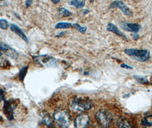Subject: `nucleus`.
I'll return each mask as SVG.
<instances>
[{
  "label": "nucleus",
  "instance_id": "15",
  "mask_svg": "<svg viewBox=\"0 0 152 128\" xmlns=\"http://www.w3.org/2000/svg\"><path fill=\"white\" fill-rule=\"evenodd\" d=\"M141 124L146 126H152V115H149L145 117L142 120Z\"/></svg>",
  "mask_w": 152,
  "mask_h": 128
},
{
  "label": "nucleus",
  "instance_id": "6",
  "mask_svg": "<svg viewBox=\"0 0 152 128\" xmlns=\"http://www.w3.org/2000/svg\"><path fill=\"white\" fill-rule=\"evenodd\" d=\"M17 103L14 100L5 101L4 106V112L8 119H13L14 118V110L17 106Z\"/></svg>",
  "mask_w": 152,
  "mask_h": 128
},
{
  "label": "nucleus",
  "instance_id": "31",
  "mask_svg": "<svg viewBox=\"0 0 152 128\" xmlns=\"http://www.w3.org/2000/svg\"><path fill=\"white\" fill-rule=\"evenodd\" d=\"M0 119H2V118L1 117V116H0Z\"/></svg>",
  "mask_w": 152,
  "mask_h": 128
},
{
  "label": "nucleus",
  "instance_id": "27",
  "mask_svg": "<svg viewBox=\"0 0 152 128\" xmlns=\"http://www.w3.org/2000/svg\"><path fill=\"white\" fill-rule=\"evenodd\" d=\"M32 1H27L25 2V5H27V7H29L32 4Z\"/></svg>",
  "mask_w": 152,
  "mask_h": 128
},
{
  "label": "nucleus",
  "instance_id": "28",
  "mask_svg": "<svg viewBox=\"0 0 152 128\" xmlns=\"http://www.w3.org/2000/svg\"><path fill=\"white\" fill-rule=\"evenodd\" d=\"M139 37V35L137 34V33H135L133 35V38L134 39H137Z\"/></svg>",
  "mask_w": 152,
  "mask_h": 128
},
{
  "label": "nucleus",
  "instance_id": "4",
  "mask_svg": "<svg viewBox=\"0 0 152 128\" xmlns=\"http://www.w3.org/2000/svg\"><path fill=\"white\" fill-rule=\"evenodd\" d=\"M95 117L99 123L105 127L110 126L113 121L112 113L106 109H100L95 114Z\"/></svg>",
  "mask_w": 152,
  "mask_h": 128
},
{
  "label": "nucleus",
  "instance_id": "13",
  "mask_svg": "<svg viewBox=\"0 0 152 128\" xmlns=\"http://www.w3.org/2000/svg\"><path fill=\"white\" fill-rule=\"evenodd\" d=\"M118 125L119 128H133L129 121L126 119L119 121Z\"/></svg>",
  "mask_w": 152,
  "mask_h": 128
},
{
  "label": "nucleus",
  "instance_id": "18",
  "mask_svg": "<svg viewBox=\"0 0 152 128\" xmlns=\"http://www.w3.org/2000/svg\"><path fill=\"white\" fill-rule=\"evenodd\" d=\"M59 11V14L60 15H62L63 17H69L70 16L72 15V13L70 12H69L68 9L64 8H61L58 9Z\"/></svg>",
  "mask_w": 152,
  "mask_h": 128
},
{
  "label": "nucleus",
  "instance_id": "11",
  "mask_svg": "<svg viewBox=\"0 0 152 128\" xmlns=\"http://www.w3.org/2000/svg\"><path fill=\"white\" fill-rule=\"evenodd\" d=\"M43 123L47 126L50 127L53 125V119L52 118L49 113L45 111H42L40 113Z\"/></svg>",
  "mask_w": 152,
  "mask_h": 128
},
{
  "label": "nucleus",
  "instance_id": "20",
  "mask_svg": "<svg viewBox=\"0 0 152 128\" xmlns=\"http://www.w3.org/2000/svg\"><path fill=\"white\" fill-rule=\"evenodd\" d=\"M9 27L8 22L5 19L0 20V28L3 30H7Z\"/></svg>",
  "mask_w": 152,
  "mask_h": 128
},
{
  "label": "nucleus",
  "instance_id": "1",
  "mask_svg": "<svg viewBox=\"0 0 152 128\" xmlns=\"http://www.w3.org/2000/svg\"><path fill=\"white\" fill-rule=\"evenodd\" d=\"M70 105L73 110L84 112L89 110L93 106V102L87 97H76L70 101Z\"/></svg>",
  "mask_w": 152,
  "mask_h": 128
},
{
  "label": "nucleus",
  "instance_id": "24",
  "mask_svg": "<svg viewBox=\"0 0 152 128\" xmlns=\"http://www.w3.org/2000/svg\"><path fill=\"white\" fill-rule=\"evenodd\" d=\"M4 100V92L1 89H0V101Z\"/></svg>",
  "mask_w": 152,
  "mask_h": 128
},
{
  "label": "nucleus",
  "instance_id": "26",
  "mask_svg": "<svg viewBox=\"0 0 152 128\" xmlns=\"http://www.w3.org/2000/svg\"><path fill=\"white\" fill-rule=\"evenodd\" d=\"M65 34H66V32H60V33H58L57 35H56V37H63Z\"/></svg>",
  "mask_w": 152,
  "mask_h": 128
},
{
  "label": "nucleus",
  "instance_id": "10",
  "mask_svg": "<svg viewBox=\"0 0 152 128\" xmlns=\"http://www.w3.org/2000/svg\"><path fill=\"white\" fill-rule=\"evenodd\" d=\"M10 29H11V31H12L13 32L15 33L16 34L19 35L21 37V38H22L25 42H28V39L27 35L25 34L24 32L21 29V28L20 27H19L18 26H17L16 25H15L14 24H12L11 25Z\"/></svg>",
  "mask_w": 152,
  "mask_h": 128
},
{
  "label": "nucleus",
  "instance_id": "5",
  "mask_svg": "<svg viewBox=\"0 0 152 128\" xmlns=\"http://www.w3.org/2000/svg\"><path fill=\"white\" fill-rule=\"evenodd\" d=\"M35 58L36 61L48 67H56L58 65L57 61L54 58L47 55L38 56Z\"/></svg>",
  "mask_w": 152,
  "mask_h": 128
},
{
  "label": "nucleus",
  "instance_id": "19",
  "mask_svg": "<svg viewBox=\"0 0 152 128\" xmlns=\"http://www.w3.org/2000/svg\"><path fill=\"white\" fill-rule=\"evenodd\" d=\"M73 26H74V28L77 30H78V32H80V33H85V32L87 30V28L86 27H84V26H82L77 24H73Z\"/></svg>",
  "mask_w": 152,
  "mask_h": 128
},
{
  "label": "nucleus",
  "instance_id": "12",
  "mask_svg": "<svg viewBox=\"0 0 152 128\" xmlns=\"http://www.w3.org/2000/svg\"><path fill=\"white\" fill-rule=\"evenodd\" d=\"M106 30L108 32H112V33L115 34L116 35L119 36L120 37L126 38V36L118 30V29L117 28V27L116 26H115L114 24H113L112 23H109L108 25L107 28H106Z\"/></svg>",
  "mask_w": 152,
  "mask_h": 128
},
{
  "label": "nucleus",
  "instance_id": "17",
  "mask_svg": "<svg viewBox=\"0 0 152 128\" xmlns=\"http://www.w3.org/2000/svg\"><path fill=\"white\" fill-rule=\"evenodd\" d=\"M70 5L74 6L77 8H82L85 5V1H71L69 3Z\"/></svg>",
  "mask_w": 152,
  "mask_h": 128
},
{
  "label": "nucleus",
  "instance_id": "33",
  "mask_svg": "<svg viewBox=\"0 0 152 128\" xmlns=\"http://www.w3.org/2000/svg\"><path fill=\"white\" fill-rule=\"evenodd\" d=\"M52 128H55V127H52Z\"/></svg>",
  "mask_w": 152,
  "mask_h": 128
},
{
  "label": "nucleus",
  "instance_id": "29",
  "mask_svg": "<svg viewBox=\"0 0 152 128\" xmlns=\"http://www.w3.org/2000/svg\"><path fill=\"white\" fill-rule=\"evenodd\" d=\"M54 4H57V3H58L60 2V1H58V0H57V1H52Z\"/></svg>",
  "mask_w": 152,
  "mask_h": 128
},
{
  "label": "nucleus",
  "instance_id": "7",
  "mask_svg": "<svg viewBox=\"0 0 152 128\" xmlns=\"http://www.w3.org/2000/svg\"><path fill=\"white\" fill-rule=\"evenodd\" d=\"M89 122V116L86 113L77 116L74 120L76 128H86Z\"/></svg>",
  "mask_w": 152,
  "mask_h": 128
},
{
  "label": "nucleus",
  "instance_id": "21",
  "mask_svg": "<svg viewBox=\"0 0 152 128\" xmlns=\"http://www.w3.org/2000/svg\"><path fill=\"white\" fill-rule=\"evenodd\" d=\"M10 48H11L10 46L9 45H8L7 44H6L3 42H0V50L3 52H3L5 53Z\"/></svg>",
  "mask_w": 152,
  "mask_h": 128
},
{
  "label": "nucleus",
  "instance_id": "30",
  "mask_svg": "<svg viewBox=\"0 0 152 128\" xmlns=\"http://www.w3.org/2000/svg\"><path fill=\"white\" fill-rule=\"evenodd\" d=\"M3 52H2L1 50H0V56H1L3 55Z\"/></svg>",
  "mask_w": 152,
  "mask_h": 128
},
{
  "label": "nucleus",
  "instance_id": "25",
  "mask_svg": "<svg viewBox=\"0 0 152 128\" xmlns=\"http://www.w3.org/2000/svg\"><path fill=\"white\" fill-rule=\"evenodd\" d=\"M121 67L125 68V69H131V70L133 69V67H131L130 66H128L127 64H122L121 65Z\"/></svg>",
  "mask_w": 152,
  "mask_h": 128
},
{
  "label": "nucleus",
  "instance_id": "14",
  "mask_svg": "<svg viewBox=\"0 0 152 128\" xmlns=\"http://www.w3.org/2000/svg\"><path fill=\"white\" fill-rule=\"evenodd\" d=\"M73 26V25L70 23L68 22H58L57 23L56 26L55 28L56 29H69L71 28Z\"/></svg>",
  "mask_w": 152,
  "mask_h": 128
},
{
  "label": "nucleus",
  "instance_id": "9",
  "mask_svg": "<svg viewBox=\"0 0 152 128\" xmlns=\"http://www.w3.org/2000/svg\"><path fill=\"white\" fill-rule=\"evenodd\" d=\"M121 27L123 30L128 32H131L135 33H137L140 29V26L138 24L133 23L123 22L121 24Z\"/></svg>",
  "mask_w": 152,
  "mask_h": 128
},
{
  "label": "nucleus",
  "instance_id": "22",
  "mask_svg": "<svg viewBox=\"0 0 152 128\" xmlns=\"http://www.w3.org/2000/svg\"><path fill=\"white\" fill-rule=\"evenodd\" d=\"M27 70H28V68L27 67H25L24 68H23L21 69V70L20 71V75H19V77H20V79L21 80H23L25 75H26V74L27 72Z\"/></svg>",
  "mask_w": 152,
  "mask_h": 128
},
{
  "label": "nucleus",
  "instance_id": "32",
  "mask_svg": "<svg viewBox=\"0 0 152 128\" xmlns=\"http://www.w3.org/2000/svg\"><path fill=\"white\" fill-rule=\"evenodd\" d=\"M151 84H152V81H151Z\"/></svg>",
  "mask_w": 152,
  "mask_h": 128
},
{
  "label": "nucleus",
  "instance_id": "8",
  "mask_svg": "<svg viewBox=\"0 0 152 128\" xmlns=\"http://www.w3.org/2000/svg\"><path fill=\"white\" fill-rule=\"evenodd\" d=\"M110 8H118L125 15L129 17H131L133 16V13L130 10V9L122 1H116L113 2L110 4Z\"/></svg>",
  "mask_w": 152,
  "mask_h": 128
},
{
  "label": "nucleus",
  "instance_id": "2",
  "mask_svg": "<svg viewBox=\"0 0 152 128\" xmlns=\"http://www.w3.org/2000/svg\"><path fill=\"white\" fill-rule=\"evenodd\" d=\"M54 119L57 125L61 128H67L70 123V117L68 111L59 110L54 112Z\"/></svg>",
  "mask_w": 152,
  "mask_h": 128
},
{
  "label": "nucleus",
  "instance_id": "3",
  "mask_svg": "<svg viewBox=\"0 0 152 128\" xmlns=\"http://www.w3.org/2000/svg\"><path fill=\"white\" fill-rule=\"evenodd\" d=\"M124 52L128 56L141 62H146L150 58V53L146 50L129 49L125 50Z\"/></svg>",
  "mask_w": 152,
  "mask_h": 128
},
{
  "label": "nucleus",
  "instance_id": "23",
  "mask_svg": "<svg viewBox=\"0 0 152 128\" xmlns=\"http://www.w3.org/2000/svg\"><path fill=\"white\" fill-rule=\"evenodd\" d=\"M135 79L140 83L141 84H145L148 83V80L146 77H139V76H135Z\"/></svg>",
  "mask_w": 152,
  "mask_h": 128
},
{
  "label": "nucleus",
  "instance_id": "16",
  "mask_svg": "<svg viewBox=\"0 0 152 128\" xmlns=\"http://www.w3.org/2000/svg\"><path fill=\"white\" fill-rule=\"evenodd\" d=\"M5 54L11 57V58L12 59H16L17 58H18V53L17 52L13 49L12 48H10L6 53H5Z\"/></svg>",
  "mask_w": 152,
  "mask_h": 128
}]
</instances>
